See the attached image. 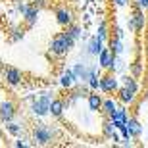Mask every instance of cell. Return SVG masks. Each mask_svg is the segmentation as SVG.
<instances>
[{
	"mask_svg": "<svg viewBox=\"0 0 148 148\" xmlns=\"http://www.w3.org/2000/svg\"><path fill=\"white\" fill-rule=\"evenodd\" d=\"M73 46H75V38H71L66 31H64V33H58L54 38H52V42H50V52H52L54 56H64V54H67Z\"/></svg>",
	"mask_w": 148,
	"mask_h": 148,
	"instance_id": "1",
	"label": "cell"
},
{
	"mask_svg": "<svg viewBox=\"0 0 148 148\" xmlns=\"http://www.w3.org/2000/svg\"><path fill=\"white\" fill-rule=\"evenodd\" d=\"M56 137V131L50 125H37L33 129V143L38 146H46L52 143V138Z\"/></svg>",
	"mask_w": 148,
	"mask_h": 148,
	"instance_id": "2",
	"label": "cell"
},
{
	"mask_svg": "<svg viewBox=\"0 0 148 148\" xmlns=\"http://www.w3.org/2000/svg\"><path fill=\"white\" fill-rule=\"evenodd\" d=\"M71 71H73V77H75V83H87L90 73L94 71L100 73V67L96 64H73Z\"/></svg>",
	"mask_w": 148,
	"mask_h": 148,
	"instance_id": "3",
	"label": "cell"
},
{
	"mask_svg": "<svg viewBox=\"0 0 148 148\" xmlns=\"http://www.w3.org/2000/svg\"><path fill=\"white\" fill-rule=\"evenodd\" d=\"M50 102H52V94H50V92L42 94V96H38V98L33 100V104H31V112H33L37 117H44V115H48Z\"/></svg>",
	"mask_w": 148,
	"mask_h": 148,
	"instance_id": "4",
	"label": "cell"
},
{
	"mask_svg": "<svg viewBox=\"0 0 148 148\" xmlns=\"http://www.w3.org/2000/svg\"><path fill=\"white\" fill-rule=\"evenodd\" d=\"M104 92H115L117 88H119V81H117V77L114 73H108V75L100 77V85H98Z\"/></svg>",
	"mask_w": 148,
	"mask_h": 148,
	"instance_id": "5",
	"label": "cell"
},
{
	"mask_svg": "<svg viewBox=\"0 0 148 148\" xmlns=\"http://www.w3.org/2000/svg\"><path fill=\"white\" fill-rule=\"evenodd\" d=\"M2 71H4V79L10 87H17V85L21 83V79H23L21 69H17V67H6Z\"/></svg>",
	"mask_w": 148,
	"mask_h": 148,
	"instance_id": "6",
	"label": "cell"
},
{
	"mask_svg": "<svg viewBox=\"0 0 148 148\" xmlns=\"http://www.w3.org/2000/svg\"><path fill=\"white\" fill-rule=\"evenodd\" d=\"M16 117V104L12 102V100H4L2 104H0V119L2 121H12Z\"/></svg>",
	"mask_w": 148,
	"mask_h": 148,
	"instance_id": "7",
	"label": "cell"
},
{
	"mask_svg": "<svg viewBox=\"0 0 148 148\" xmlns=\"http://www.w3.org/2000/svg\"><path fill=\"white\" fill-rule=\"evenodd\" d=\"M98 62H100V67H104V69H110V71H114L115 54L112 52L110 48H102V52L98 54Z\"/></svg>",
	"mask_w": 148,
	"mask_h": 148,
	"instance_id": "8",
	"label": "cell"
},
{
	"mask_svg": "<svg viewBox=\"0 0 148 148\" xmlns=\"http://www.w3.org/2000/svg\"><path fill=\"white\" fill-rule=\"evenodd\" d=\"M56 21L60 23V25H69V23L73 21V12L69 10V8H66V6H62V8H58L56 10Z\"/></svg>",
	"mask_w": 148,
	"mask_h": 148,
	"instance_id": "9",
	"label": "cell"
},
{
	"mask_svg": "<svg viewBox=\"0 0 148 148\" xmlns=\"http://www.w3.org/2000/svg\"><path fill=\"white\" fill-rule=\"evenodd\" d=\"M102 48H104V42H102V40H100V38L96 37V35L88 38L87 46H85V50H87V52H88L90 56H92V58H94V56H98L100 52H102Z\"/></svg>",
	"mask_w": 148,
	"mask_h": 148,
	"instance_id": "10",
	"label": "cell"
},
{
	"mask_svg": "<svg viewBox=\"0 0 148 148\" xmlns=\"http://www.w3.org/2000/svg\"><path fill=\"white\" fill-rule=\"evenodd\" d=\"M144 23H146L144 14L140 10H137L131 16V19H129V29H131V31H143V29H144Z\"/></svg>",
	"mask_w": 148,
	"mask_h": 148,
	"instance_id": "11",
	"label": "cell"
},
{
	"mask_svg": "<svg viewBox=\"0 0 148 148\" xmlns=\"http://www.w3.org/2000/svg\"><path fill=\"white\" fill-rule=\"evenodd\" d=\"M125 119H127V112L125 108H115V112L110 115V121L114 123V127L119 131L121 127H125Z\"/></svg>",
	"mask_w": 148,
	"mask_h": 148,
	"instance_id": "12",
	"label": "cell"
},
{
	"mask_svg": "<svg viewBox=\"0 0 148 148\" xmlns=\"http://www.w3.org/2000/svg\"><path fill=\"white\" fill-rule=\"evenodd\" d=\"M23 19H25V25L27 27H33L38 19V8L37 6H27V10L23 14Z\"/></svg>",
	"mask_w": 148,
	"mask_h": 148,
	"instance_id": "13",
	"label": "cell"
},
{
	"mask_svg": "<svg viewBox=\"0 0 148 148\" xmlns=\"http://www.w3.org/2000/svg\"><path fill=\"white\" fill-rule=\"evenodd\" d=\"M66 110V100H60V98H52L50 102V108H48V114H52L54 117H60Z\"/></svg>",
	"mask_w": 148,
	"mask_h": 148,
	"instance_id": "14",
	"label": "cell"
},
{
	"mask_svg": "<svg viewBox=\"0 0 148 148\" xmlns=\"http://www.w3.org/2000/svg\"><path fill=\"white\" fill-rule=\"evenodd\" d=\"M125 127L129 129V133H131V137H140V133H143V127H140V123H138L137 119H129L127 117L125 119Z\"/></svg>",
	"mask_w": 148,
	"mask_h": 148,
	"instance_id": "15",
	"label": "cell"
},
{
	"mask_svg": "<svg viewBox=\"0 0 148 148\" xmlns=\"http://www.w3.org/2000/svg\"><path fill=\"white\" fill-rule=\"evenodd\" d=\"M87 100H88V110L90 112H100V106H102V98L100 94H87Z\"/></svg>",
	"mask_w": 148,
	"mask_h": 148,
	"instance_id": "16",
	"label": "cell"
},
{
	"mask_svg": "<svg viewBox=\"0 0 148 148\" xmlns=\"http://www.w3.org/2000/svg\"><path fill=\"white\" fill-rule=\"evenodd\" d=\"M60 85L64 88H71L73 85H75V77H73V71H71V69L64 71V75L60 77Z\"/></svg>",
	"mask_w": 148,
	"mask_h": 148,
	"instance_id": "17",
	"label": "cell"
},
{
	"mask_svg": "<svg viewBox=\"0 0 148 148\" xmlns=\"http://www.w3.org/2000/svg\"><path fill=\"white\" fill-rule=\"evenodd\" d=\"M66 33L67 35H69V37H71V38H75V40H77V38H81L83 37V29H81V25H77V23H69V25H66Z\"/></svg>",
	"mask_w": 148,
	"mask_h": 148,
	"instance_id": "18",
	"label": "cell"
},
{
	"mask_svg": "<svg viewBox=\"0 0 148 148\" xmlns=\"http://www.w3.org/2000/svg\"><path fill=\"white\" fill-rule=\"evenodd\" d=\"M115 108H117V104H115L112 98H108V100H102V106H100V110H102V114L104 115H108L110 117L112 114L115 112Z\"/></svg>",
	"mask_w": 148,
	"mask_h": 148,
	"instance_id": "19",
	"label": "cell"
},
{
	"mask_svg": "<svg viewBox=\"0 0 148 148\" xmlns=\"http://www.w3.org/2000/svg\"><path fill=\"white\" fill-rule=\"evenodd\" d=\"M110 50L114 52L115 56H121V54H123V50H125V48H123V42H121V38H117V37L112 38V40H110Z\"/></svg>",
	"mask_w": 148,
	"mask_h": 148,
	"instance_id": "20",
	"label": "cell"
},
{
	"mask_svg": "<svg viewBox=\"0 0 148 148\" xmlns=\"http://www.w3.org/2000/svg\"><path fill=\"white\" fill-rule=\"evenodd\" d=\"M98 85H100V75H98V71L90 73V75H88V79H87V87L92 88V90H96V88H98Z\"/></svg>",
	"mask_w": 148,
	"mask_h": 148,
	"instance_id": "21",
	"label": "cell"
},
{
	"mask_svg": "<svg viewBox=\"0 0 148 148\" xmlns=\"http://www.w3.org/2000/svg\"><path fill=\"white\" fill-rule=\"evenodd\" d=\"M119 98L123 100V102H133V100H135V90L123 87V88L119 90Z\"/></svg>",
	"mask_w": 148,
	"mask_h": 148,
	"instance_id": "22",
	"label": "cell"
},
{
	"mask_svg": "<svg viewBox=\"0 0 148 148\" xmlns=\"http://www.w3.org/2000/svg\"><path fill=\"white\" fill-rule=\"evenodd\" d=\"M102 129H104V135L108 138H110L112 135L115 133V127H114V123H112V121H104V123H102Z\"/></svg>",
	"mask_w": 148,
	"mask_h": 148,
	"instance_id": "23",
	"label": "cell"
},
{
	"mask_svg": "<svg viewBox=\"0 0 148 148\" xmlns=\"http://www.w3.org/2000/svg\"><path fill=\"white\" fill-rule=\"evenodd\" d=\"M6 129H8L10 135H19V133H21V125H19V123H12V121H8Z\"/></svg>",
	"mask_w": 148,
	"mask_h": 148,
	"instance_id": "24",
	"label": "cell"
},
{
	"mask_svg": "<svg viewBox=\"0 0 148 148\" xmlns=\"http://www.w3.org/2000/svg\"><path fill=\"white\" fill-rule=\"evenodd\" d=\"M96 37H98L102 42L108 38V27H106V23H100L98 25V33H96Z\"/></svg>",
	"mask_w": 148,
	"mask_h": 148,
	"instance_id": "25",
	"label": "cell"
},
{
	"mask_svg": "<svg viewBox=\"0 0 148 148\" xmlns=\"http://www.w3.org/2000/svg\"><path fill=\"white\" fill-rule=\"evenodd\" d=\"M123 87L131 88V90H135V92L138 90V85L135 83V79H131V77H123Z\"/></svg>",
	"mask_w": 148,
	"mask_h": 148,
	"instance_id": "26",
	"label": "cell"
},
{
	"mask_svg": "<svg viewBox=\"0 0 148 148\" xmlns=\"http://www.w3.org/2000/svg\"><path fill=\"white\" fill-rule=\"evenodd\" d=\"M25 10H27V4L23 2V0H16V12H19V14H25Z\"/></svg>",
	"mask_w": 148,
	"mask_h": 148,
	"instance_id": "27",
	"label": "cell"
},
{
	"mask_svg": "<svg viewBox=\"0 0 148 148\" xmlns=\"http://www.w3.org/2000/svg\"><path fill=\"white\" fill-rule=\"evenodd\" d=\"M19 38H23V31L21 29H16L14 35H12V40H19Z\"/></svg>",
	"mask_w": 148,
	"mask_h": 148,
	"instance_id": "28",
	"label": "cell"
},
{
	"mask_svg": "<svg viewBox=\"0 0 148 148\" xmlns=\"http://www.w3.org/2000/svg\"><path fill=\"white\" fill-rule=\"evenodd\" d=\"M112 2H114V4L117 6V8H123V6L129 4V0H112Z\"/></svg>",
	"mask_w": 148,
	"mask_h": 148,
	"instance_id": "29",
	"label": "cell"
},
{
	"mask_svg": "<svg viewBox=\"0 0 148 148\" xmlns=\"http://www.w3.org/2000/svg\"><path fill=\"white\" fill-rule=\"evenodd\" d=\"M137 2V6L140 8V10H144V8H148V0H135Z\"/></svg>",
	"mask_w": 148,
	"mask_h": 148,
	"instance_id": "30",
	"label": "cell"
},
{
	"mask_svg": "<svg viewBox=\"0 0 148 148\" xmlns=\"http://www.w3.org/2000/svg\"><path fill=\"white\" fill-rule=\"evenodd\" d=\"M16 146H29V143H25V138H19L16 140Z\"/></svg>",
	"mask_w": 148,
	"mask_h": 148,
	"instance_id": "31",
	"label": "cell"
},
{
	"mask_svg": "<svg viewBox=\"0 0 148 148\" xmlns=\"http://www.w3.org/2000/svg\"><path fill=\"white\" fill-rule=\"evenodd\" d=\"M133 73H135V75L140 73V64H135V66H133Z\"/></svg>",
	"mask_w": 148,
	"mask_h": 148,
	"instance_id": "32",
	"label": "cell"
},
{
	"mask_svg": "<svg viewBox=\"0 0 148 148\" xmlns=\"http://www.w3.org/2000/svg\"><path fill=\"white\" fill-rule=\"evenodd\" d=\"M46 4V0H35V6H37V8H40V6H44Z\"/></svg>",
	"mask_w": 148,
	"mask_h": 148,
	"instance_id": "33",
	"label": "cell"
},
{
	"mask_svg": "<svg viewBox=\"0 0 148 148\" xmlns=\"http://www.w3.org/2000/svg\"><path fill=\"white\" fill-rule=\"evenodd\" d=\"M2 69H4V64H2V60H0V71H2Z\"/></svg>",
	"mask_w": 148,
	"mask_h": 148,
	"instance_id": "34",
	"label": "cell"
}]
</instances>
